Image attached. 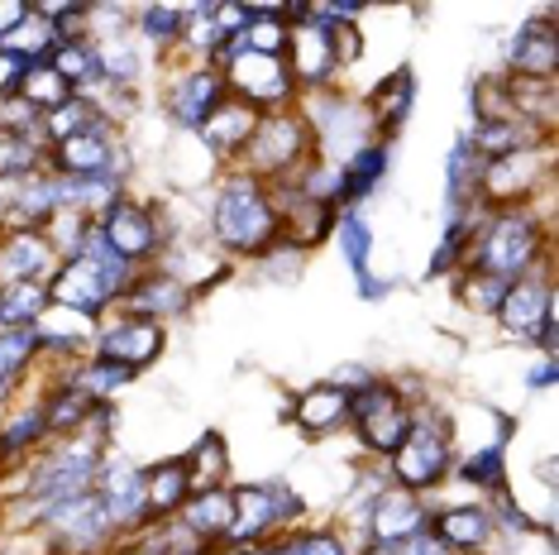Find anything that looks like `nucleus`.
<instances>
[{
	"label": "nucleus",
	"instance_id": "1",
	"mask_svg": "<svg viewBox=\"0 0 559 555\" xmlns=\"http://www.w3.org/2000/svg\"><path fill=\"white\" fill-rule=\"evenodd\" d=\"M206 239L230 263H253L263 249L283 235V206H277L273 187L249 178L245 168H221L206 197Z\"/></svg>",
	"mask_w": 559,
	"mask_h": 555
},
{
	"label": "nucleus",
	"instance_id": "2",
	"mask_svg": "<svg viewBox=\"0 0 559 555\" xmlns=\"http://www.w3.org/2000/svg\"><path fill=\"white\" fill-rule=\"evenodd\" d=\"M464 269H478L498 283H516L526 273L555 269V225L550 206H507L488 211V221L478 225L474 249H468Z\"/></svg>",
	"mask_w": 559,
	"mask_h": 555
},
{
	"label": "nucleus",
	"instance_id": "3",
	"mask_svg": "<svg viewBox=\"0 0 559 555\" xmlns=\"http://www.w3.org/2000/svg\"><path fill=\"white\" fill-rule=\"evenodd\" d=\"M454 464H460V432H454V416L421 398L416 402V416H412V432H406V440L383 464L388 484L430 498L436 488H444L454 479Z\"/></svg>",
	"mask_w": 559,
	"mask_h": 555
},
{
	"label": "nucleus",
	"instance_id": "4",
	"mask_svg": "<svg viewBox=\"0 0 559 555\" xmlns=\"http://www.w3.org/2000/svg\"><path fill=\"white\" fill-rule=\"evenodd\" d=\"M416 402L421 398L412 393V383H397V378H388V374H378L373 383L349 393V432L368 460H378V464L392 460V450L412 432Z\"/></svg>",
	"mask_w": 559,
	"mask_h": 555
},
{
	"label": "nucleus",
	"instance_id": "5",
	"mask_svg": "<svg viewBox=\"0 0 559 555\" xmlns=\"http://www.w3.org/2000/svg\"><path fill=\"white\" fill-rule=\"evenodd\" d=\"M297 110L311 125L316 158L335 163V168H345L359 149L373 144V120H368L364 96L345 92V86H321V92L297 96Z\"/></svg>",
	"mask_w": 559,
	"mask_h": 555
},
{
	"label": "nucleus",
	"instance_id": "6",
	"mask_svg": "<svg viewBox=\"0 0 559 555\" xmlns=\"http://www.w3.org/2000/svg\"><path fill=\"white\" fill-rule=\"evenodd\" d=\"M316 158V139L311 125L301 120V110H273V116H259V130H253L249 149L239 154L235 168H245L249 178L269 182V187H292L297 173Z\"/></svg>",
	"mask_w": 559,
	"mask_h": 555
},
{
	"label": "nucleus",
	"instance_id": "7",
	"mask_svg": "<svg viewBox=\"0 0 559 555\" xmlns=\"http://www.w3.org/2000/svg\"><path fill=\"white\" fill-rule=\"evenodd\" d=\"M307 522V498L283 479H263V484H230V546H259L277 541L283 532Z\"/></svg>",
	"mask_w": 559,
	"mask_h": 555
},
{
	"label": "nucleus",
	"instance_id": "8",
	"mask_svg": "<svg viewBox=\"0 0 559 555\" xmlns=\"http://www.w3.org/2000/svg\"><path fill=\"white\" fill-rule=\"evenodd\" d=\"M550 197H555V139L550 144H531V149H516V154H507V158L483 163L478 201L488 211L550 206Z\"/></svg>",
	"mask_w": 559,
	"mask_h": 555
},
{
	"label": "nucleus",
	"instance_id": "9",
	"mask_svg": "<svg viewBox=\"0 0 559 555\" xmlns=\"http://www.w3.org/2000/svg\"><path fill=\"white\" fill-rule=\"evenodd\" d=\"M211 68H221L225 78V96L245 101L259 116H273V110H292L297 106V82H292L287 62L269 58V54H249L239 39H230L221 54L211 58Z\"/></svg>",
	"mask_w": 559,
	"mask_h": 555
},
{
	"label": "nucleus",
	"instance_id": "10",
	"mask_svg": "<svg viewBox=\"0 0 559 555\" xmlns=\"http://www.w3.org/2000/svg\"><path fill=\"white\" fill-rule=\"evenodd\" d=\"M96 231L106 235V245L139 273V269H154L158 263L163 245H168V235H173V221H168L163 201L124 192L116 206H106L96 216Z\"/></svg>",
	"mask_w": 559,
	"mask_h": 555
},
{
	"label": "nucleus",
	"instance_id": "11",
	"mask_svg": "<svg viewBox=\"0 0 559 555\" xmlns=\"http://www.w3.org/2000/svg\"><path fill=\"white\" fill-rule=\"evenodd\" d=\"M163 92H158V106L163 116H168V125L177 134H197L201 125L211 120V110L225 101V78L221 68H211V62H192L182 58H163Z\"/></svg>",
	"mask_w": 559,
	"mask_h": 555
},
{
	"label": "nucleus",
	"instance_id": "12",
	"mask_svg": "<svg viewBox=\"0 0 559 555\" xmlns=\"http://www.w3.org/2000/svg\"><path fill=\"white\" fill-rule=\"evenodd\" d=\"M48 173L72 182H92V178H124L130 182V149L116 125H96L86 134L58 139L48 144Z\"/></svg>",
	"mask_w": 559,
	"mask_h": 555
},
{
	"label": "nucleus",
	"instance_id": "13",
	"mask_svg": "<svg viewBox=\"0 0 559 555\" xmlns=\"http://www.w3.org/2000/svg\"><path fill=\"white\" fill-rule=\"evenodd\" d=\"M163 350H168V326L148 321V317H134V311H106V317L96 321V335H92V355L120 364V369H154L163 359Z\"/></svg>",
	"mask_w": 559,
	"mask_h": 555
},
{
	"label": "nucleus",
	"instance_id": "14",
	"mask_svg": "<svg viewBox=\"0 0 559 555\" xmlns=\"http://www.w3.org/2000/svg\"><path fill=\"white\" fill-rule=\"evenodd\" d=\"M430 512L436 503L421 494H406V488H383L368 508L359 512V541L354 546H402V541H416L430 532Z\"/></svg>",
	"mask_w": 559,
	"mask_h": 555
},
{
	"label": "nucleus",
	"instance_id": "15",
	"mask_svg": "<svg viewBox=\"0 0 559 555\" xmlns=\"http://www.w3.org/2000/svg\"><path fill=\"white\" fill-rule=\"evenodd\" d=\"M96 498L106 517L116 522V532L124 541H134L139 532H148V498H144V464L124 460V456H106L96 474Z\"/></svg>",
	"mask_w": 559,
	"mask_h": 555
},
{
	"label": "nucleus",
	"instance_id": "16",
	"mask_svg": "<svg viewBox=\"0 0 559 555\" xmlns=\"http://www.w3.org/2000/svg\"><path fill=\"white\" fill-rule=\"evenodd\" d=\"M492 321H498V331L507 340H526L531 345V340L540 335V326L555 321V269H540V273H526V278H516V283H507Z\"/></svg>",
	"mask_w": 559,
	"mask_h": 555
},
{
	"label": "nucleus",
	"instance_id": "17",
	"mask_svg": "<svg viewBox=\"0 0 559 555\" xmlns=\"http://www.w3.org/2000/svg\"><path fill=\"white\" fill-rule=\"evenodd\" d=\"M559 10L545 5L536 20L516 24L512 39L502 48V72H512V78H531V82H555L559 78V29H555Z\"/></svg>",
	"mask_w": 559,
	"mask_h": 555
},
{
	"label": "nucleus",
	"instance_id": "18",
	"mask_svg": "<svg viewBox=\"0 0 559 555\" xmlns=\"http://www.w3.org/2000/svg\"><path fill=\"white\" fill-rule=\"evenodd\" d=\"M430 536L444 541L454 555H498V517L488 503H450L430 512Z\"/></svg>",
	"mask_w": 559,
	"mask_h": 555
},
{
	"label": "nucleus",
	"instance_id": "19",
	"mask_svg": "<svg viewBox=\"0 0 559 555\" xmlns=\"http://www.w3.org/2000/svg\"><path fill=\"white\" fill-rule=\"evenodd\" d=\"M120 307L134 311V317H148V321L168 326V321L187 317V311L197 307V293H192L187 283H177L173 273H163L158 263H154V269H139V273L130 278V287H124Z\"/></svg>",
	"mask_w": 559,
	"mask_h": 555
},
{
	"label": "nucleus",
	"instance_id": "20",
	"mask_svg": "<svg viewBox=\"0 0 559 555\" xmlns=\"http://www.w3.org/2000/svg\"><path fill=\"white\" fill-rule=\"evenodd\" d=\"M253 130H259V110L245 106V101H235V96H225L221 106L211 110V120L201 125V130H197L192 139H197V144L215 158V168H235L239 154L249 149Z\"/></svg>",
	"mask_w": 559,
	"mask_h": 555
},
{
	"label": "nucleus",
	"instance_id": "21",
	"mask_svg": "<svg viewBox=\"0 0 559 555\" xmlns=\"http://www.w3.org/2000/svg\"><path fill=\"white\" fill-rule=\"evenodd\" d=\"M287 422L297 426L307 440H325V436H340V432H349V393L345 388H335V383H311V388H301L297 398H292V408H287Z\"/></svg>",
	"mask_w": 559,
	"mask_h": 555
},
{
	"label": "nucleus",
	"instance_id": "22",
	"mask_svg": "<svg viewBox=\"0 0 559 555\" xmlns=\"http://www.w3.org/2000/svg\"><path fill=\"white\" fill-rule=\"evenodd\" d=\"M412 101H416V72L412 68H392L388 78H378L368 86L364 106H368V120H373V139L397 144V134L406 130V120H412Z\"/></svg>",
	"mask_w": 559,
	"mask_h": 555
},
{
	"label": "nucleus",
	"instance_id": "23",
	"mask_svg": "<svg viewBox=\"0 0 559 555\" xmlns=\"http://www.w3.org/2000/svg\"><path fill=\"white\" fill-rule=\"evenodd\" d=\"M58 249L44 231H10L0 235V283H48L58 269Z\"/></svg>",
	"mask_w": 559,
	"mask_h": 555
},
{
	"label": "nucleus",
	"instance_id": "24",
	"mask_svg": "<svg viewBox=\"0 0 559 555\" xmlns=\"http://www.w3.org/2000/svg\"><path fill=\"white\" fill-rule=\"evenodd\" d=\"M177 527L201 551H225V536H230V488H201V494H192L177 508Z\"/></svg>",
	"mask_w": 559,
	"mask_h": 555
},
{
	"label": "nucleus",
	"instance_id": "25",
	"mask_svg": "<svg viewBox=\"0 0 559 555\" xmlns=\"http://www.w3.org/2000/svg\"><path fill=\"white\" fill-rule=\"evenodd\" d=\"M96 48V72L106 86H134L144 82V72L154 68V54L144 48L134 29H120V34H106V39H92Z\"/></svg>",
	"mask_w": 559,
	"mask_h": 555
},
{
	"label": "nucleus",
	"instance_id": "26",
	"mask_svg": "<svg viewBox=\"0 0 559 555\" xmlns=\"http://www.w3.org/2000/svg\"><path fill=\"white\" fill-rule=\"evenodd\" d=\"M44 364V345H39V331L24 326V331H0V408H10L29 374Z\"/></svg>",
	"mask_w": 559,
	"mask_h": 555
},
{
	"label": "nucleus",
	"instance_id": "27",
	"mask_svg": "<svg viewBox=\"0 0 559 555\" xmlns=\"http://www.w3.org/2000/svg\"><path fill=\"white\" fill-rule=\"evenodd\" d=\"M144 498H148V527H154V522H173L177 508L192 498V479H187L182 456L144 464Z\"/></svg>",
	"mask_w": 559,
	"mask_h": 555
},
{
	"label": "nucleus",
	"instance_id": "28",
	"mask_svg": "<svg viewBox=\"0 0 559 555\" xmlns=\"http://www.w3.org/2000/svg\"><path fill=\"white\" fill-rule=\"evenodd\" d=\"M48 440H53L48 436V416L39 408V398H34L29 408L5 412V422H0V464L15 470V464H24L29 456H39Z\"/></svg>",
	"mask_w": 559,
	"mask_h": 555
},
{
	"label": "nucleus",
	"instance_id": "29",
	"mask_svg": "<svg viewBox=\"0 0 559 555\" xmlns=\"http://www.w3.org/2000/svg\"><path fill=\"white\" fill-rule=\"evenodd\" d=\"M388 168H392V144L373 139L368 149H359V154L340 168L345 173V206H364V201L388 182Z\"/></svg>",
	"mask_w": 559,
	"mask_h": 555
},
{
	"label": "nucleus",
	"instance_id": "30",
	"mask_svg": "<svg viewBox=\"0 0 559 555\" xmlns=\"http://www.w3.org/2000/svg\"><path fill=\"white\" fill-rule=\"evenodd\" d=\"M454 479H464L468 488L498 498L507 494V440H488L478 450H464L460 464H454Z\"/></svg>",
	"mask_w": 559,
	"mask_h": 555
},
{
	"label": "nucleus",
	"instance_id": "31",
	"mask_svg": "<svg viewBox=\"0 0 559 555\" xmlns=\"http://www.w3.org/2000/svg\"><path fill=\"white\" fill-rule=\"evenodd\" d=\"M182 464H187V479H192V494H201V488H230V446H225V436L206 432L192 450H182Z\"/></svg>",
	"mask_w": 559,
	"mask_h": 555
},
{
	"label": "nucleus",
	"instance_id": "32",
	"mask_svg": "<svg viewBox=\"0 0 559 555\" xmlns=\"http://www.w3.org/2000/svg\"><path fill=\"white\" fill-rule=\"evenodd\" d=\"M58 44H62V39H58L53 20L39 15V5H34V0H29V15H24L15 29L5 34V39H0V48H5L10 58H20L24 68H29V62H48V54H53Z\"/></svg>",
	"mask_w": 559,
	"mask_h": 555
},
{
	"label": "nucleus",
	"instance_id": "33",
	"mask_svg": "<svg viewBox=\"0 0 559 555\" xmlns=\"http://www.w3.org/2000/svg\"><path fill=\"white\" fill-rule=\"evenodd\" d=\"M478 182H483V158L474 154V144L460 134V144H454L450 158H444V201H450V211L474 206Z\"/></svg>",
	"mask_w": 559,
	"mask_h": 555
},
{
	"label": "nucleus",
	"instance_id": "34",
	"mask_svg": "<svg viewBox=\"0 0 559 555\" xmlns=\"http://www.w3.org/2000/svg\"><path fill=\"white\" fill-rule=\"evenodd\" d=\"M48 317V283H0V331H24Z\"/></svg>",
	"mask_w": 559,
	"mask_h": 555
},
{
	"label": "nucleus",
	"instance_id": "35",
	"mask_svg": "<svg viewBox=\"0 0 559 555\" xmlns=\"http://www.w3.org/2000/svg\"><path fill=\"white\" fill-rule=\"evenodd\" d=\"M277 555H354L359 546H354V536L345 532V527H292V532H283L273 541Z\"/></svg>",
	"mask_w": 559,
	"mask_h": 555
},
{
	"label": "nucleus",
	"instance_id": "36",
	"mask_svg": "<svg viewBox=\"0 0 559 555\" xmlns=\"http://www.w3.org/2000/svg\"><path fill=\"white\" fill-rule=\"evenodd\" d=\"M335 249H340V259L349 263V273L354 278H364L368 273V259H373V225L364 221V206H345L335 216Z\"/></svg>",
	"mask_w": 559,
	"mask_h": 555
},
{
	"label": "nucleus",
	"instance_id": "37",
	"mask_svg": "<svg viewBox=\"0 0 559 555\" xmlns=\"http://www.w3.org/2000/svg\"><path fill=\"white\" fill-rule=\"evenodd\" d=\"M62 374H68L92 402H116V393H124V388L134 383L130 369H120V364H110L100 355H86L82 364H72V369H62Z\"/></svg>",
	"mask_w": 559,
	"mask_h": 555
},
{
	"label": "nucleus",
	"instance_id": "38",
	"mask_svg": "<svg viewBox=\"0 0 559 555\" xmlns=\"http://www.w3.org/2000/svg\"><path fill=\"white\" fill-rule=\"evenodd\" d=\"M20 101H24V106H29L34 110V116H48V110H58V106H68V101L72 96H78V92H72V86L68 82H62L58 78V72L53 68H48V62H29V68H24V78H20V92H15Z\"/></svg>",
	"mask_w": 559,
	"mask_h": 555
},
{
	"label": "nucleus",
	"instance_id": "39",
	"mask_svg": "<svg viewBox=\"0 0 559 555\" xmlns=\"http://www.w3.org/2000/svg\"><path fill=\"white\" fill-rule=\"evenodd\" d=\"M48 68L58 72L62 82L72 86V92H92V86L100 82V72H96V48L86 44V39H62L53 54H48Z\"/></svg>",
	"mask_w": 559,
	"mask_h": 555
},
{
	"label": "nucleus",
	"instance_id": "40",
	"mask_svg": "<svg viewBox=\"0 0 559 555\" xmlns=\"http://www.w3.org/2000/svg\"><path fill=\"white\" fill-rule=\"evenodd\" d=\"M450 293H454V302H460L464 311H474V317H492L502 293H507V283H498V278H488L478 269H460V273H450Z\"/></svg>",
	"mask_w": 559,
	"mask_h": 555
},
{
	"label": "nucleus",
	"instance_id": "41",
	"mask_svg": "<svg viewBox=\"0 0 559 555\" xmlns=\"http://www.w3.org/2000/svg\"><path fill=\"white\" fill-rule=\"evenodd\" d=\"M253 273H259L263 283H297V278L307 273V249H297L292 239L277 235L273 245L253 259Z\"/></svg>",
	"mask_w": 559,
	"mask_h": 555
},
{
	"label": "nucleus",
	"instance_id": "42",
	"mask_svg": "<svg viewBox=\"0 0 559 555\" xmlns=\"http://www.w3.org/2000/svg\"><path fill=\"white\" fill-rule=\"evenodd\" d=\"M378 369H368V364H340V369H330L325 383H335V388H345V393H359L364 383H373Z\"/></svg>",
	"mask_w": 559,
	"mask_h": 555
},
{
	"label": "nucleus",
	"instance_id": "43",
	"mask_svg": "<svg viewBox=\"0 0 559 555\" xmlns=\"http://www.w3.org/2000/svg\"><path fill=\"white\" fill-rule=\"evenodd\" d=\"M24 15H29V0H0V39H5Z\"/></svg>",
	"mask_w": 559,
	"mask_h": 555
},
{
	"label": "nucleus",
	"instance_id": "44",
	"mask_svg": "<svg viewBox=\"0 0 559 555\" xmlns=\"http://www.w3.org/2000/svg\"><path fill=\"white\" fill-rule=\"evenodd\" d=\"M354 555H416L412 541H402V546H359Z\"/></svg>",
	"mask_w": 559,
	"mask_h": 555
},
{
	"label": "nucleus",
	"instance_id": "45",
	"mask_svg": "<svg viewBox=\"0 0 559 555\" xmlns=\"http://www.w3.org/2000/svg\"><path fill=\"white\" fill-rule=\"evenodd\" d=\"M555 383V359H540V369L536 378H531V388H550Z\"/></svg>",
	"mask_w": 559,
	"mask_h": 555
},
{
	"label": "nucleus",
	"instance_id": "46",
	"mask_svg": "<svg viewBox=\"0 0 559 555\" xmlns=\"http://www.w3.org/2000/svg\"><path fill=\"white\" fill-rule=\"evenodd\" d=\"M225 555H277V546L273 541H259V546H230Z\"/></svg>",
	"mask_w": 559,
	"mask_h": 555
}]
</instances>
